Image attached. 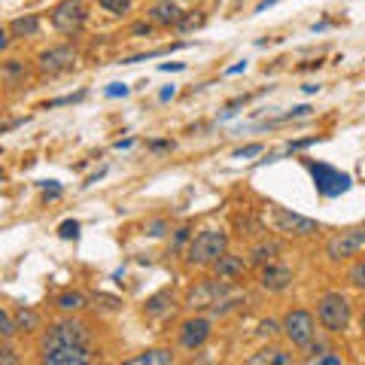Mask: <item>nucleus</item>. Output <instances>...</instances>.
I'll use <instances>...</instances> for the list:
<instances>
[{
  "instance_id": "obj_7",
  "label": "nucleus",
  "mask_w": 365,
  "mask_h": 365,
  "mask_svg": "<svg viewBox=\"0 0 365 365\" xmlns=\"http://www.w3.org/2000/svg\"><path fill=\"white\" fill-rule=\"evenodd\" d=\"M283 335H287L295 347H311L314 344V335H317V323H314V314L311 311H302L295 307L283 317Z\"/></svg>"
},
{
  "instance_id": "obj_47",
  "label": "nucleus",
  "mask_w": 365,
  "mask_h": 365,
  "mask_svg": "<svg viewBox=\"0 0 365 365\" xmlns=\"http://www.w3.org/2000/svg\"><path fill=\"white\" fill-rule=\"evenodd\" d=\"M317 91H319L317 83H307V86H304V95H317Z\"/></svg>"
},
{
  "instance_id": "obj_27",
  "label": "nucleus",
  "mask_w": 365,
  "mask_h": 365,
  "mask_svg": "<svg viewBox=\"0 0 365 365\" xmlns=\"http://www.w3.org/2000/svg\"><path fill=\"white\" fill-rule=\"evenodd\" d=\"M104 13H113V16H125L131 9V0H98Z\"/></svg>"
},
{
  "instance_id": "obj_1",
  "label": "nucleus",
  "mask_w": 365,
  "mask_h": 365,
  "mask_svg": "<svg viewBox=\"0 0 365 365\" xmlns=\"http://www.w3.org/2000/svg\"><path fill=\"white\" fill-rule=\"evenodd\" d=\"M182 253H186L189 265L210 268L222 253H228V235L222 232V228H204V232H198L195 237H192Z\"/></svg>"
},
{
  "instance_id": "obj_3",
  "label": "nucleus",
  "mask_w": 365,
  "mask_h": 365,
  "mask_svg": "<svg viewBox=\"0 0 365 365\" xmlns=\"http://www.w3.org/2000/svg\"><path fill=\"white\" fill-rule=\"evenodd\" d=\"M64 344H79V347H91V329L83 319H61L46 329V335L40 338V350H52V347H64Z\"/></svg>"
},
{
  "instance_id": "obj_48",
  "label": "nucleus",
  "mask_w": 365,
  "mask_h": 365,
  "mask_svg": "<svg viewBox=\"0 0 365 365\" xmlns=\"http://www.w3.org/2000/svg\"><path fill=\"white\" fill-rule=\"evenodd\" d=\"M359 326H362V335H365V311H362V319H359Z\"/></svg>"
},
{
  "instance_id": "obj_11",
  "label": "nucleus",
  "mask_w": 365,
  "mask_h": 365,
  "mask_svg": "<svg viewBox=\"0 0 365 365\" xmlns=\"http://www.w3.org/2000/svg\"><path fill=\"white\" fill-rule=\"evenodd\" d=\"M210 319L207 317H189L186 323L180 326V344L186 350H201L204 344H207L210 338Z\"/></svg>"
},
{
  "instance_id": "obj_38",
  "label": "nucleus",
  "mask_w": 365,
  "mask_h": 365,
  "mask_svg": "<svg viewBox=\"0 0 365 365\" xmlns=\"http://www.w3.org/2000/svg\"><path fill=\"white\" fill-rule=\"evenodd\" d=\"M158 71H165V73H170V71H186V64H182V61H165V64H158Z\"/></svg>"
},
{
  "instance_id": "obj_21",
  "label": "nucleus",
  "mask_w": 365,
  "mask_h": 365,
  "mask_svg": "<svg viewBox=\"0 0 365 365\" xmlns=\"http://www.w3.org/2000/svg\"><path fill=\"white\" fill-rule=\"evenodd\" d=\"M25 76H28V67H25V61H19V58H9V61H4V83H6V86H19Z\"/></svg>"
},
{
  "instance_id": "obj_35",
  "label": "nucleus",
  "mask_w": 365,
  "mask_h": 365,
  "mask_svg": "<svg viewBox=\"0 0 365 365\" xmlns=\"http://www.w3.org/2000/svg\"><path fill=\"white\" fill-rule=\"evenodd\" d=\"M262 150H265L262 143H250V146H244V150H235L232 158H253V155H259Z\"/></svg>"
},
{
  "instance_id": "obj_43",
  "label": "nucleus",
  "mask_w": 365,
  "mask_h": 365,
  "mask_svg": "<svg viewBox=\"0 0 365 365\" xmlns=\"http://www.w3.org/2000/svg\"><path fill=\"white\" fill-rule=\"evenodd\" d=\"M170 146H174L170 140H153V143H150V150H155V153H158V150H170Z\"/></svg>"
},
{
  "instance_id": "obj_40",
  "label": "nucleus",
  "mask_w": 365,
  "mask_h": 365,
  "mask_svg": "<svg viewBox=\"0 0 365 365\" xmlns=\"http://www.w3.org/2000/svg\"><path fill=\"white\" fill-rule=\"evenodd\" d=\"M0 362H19V356H16V353H13V347H4V350H0Z\"/></svg>"
},
{
  "instance_id": "obj_10",
  "label": "nucleus",
  "mask_w": 365,
  "mask_h": 365,
  "mask_svg": "<svg viewBox=\"0 0 365 365\" xmlns=\"http://www.w3.org/2000/svg\"><path fill=\"white\" fill-rule=\"evenodd\" d=\"M71 67H76L73 46H52V49L40 52V58H37V71L46 76H58L64 71H71Z\"/></svg>"
},
{
  "instance_id": "obj_20",
  "label": "nucleus",
  "mask_w": 365,
  "mask_h": 365,
  "mask_svg": "<svg viewBox=\"0 0 365 365\" xmlns=\"http://www.w3.org/2000/svg\"><path fill=\"white\" fill-rule=\"evenodd\" d=\"M55 304H58L64 314H76V311H86L88 299H86L83 292H61L58 299H55Z\"/></svg>"
},
{
  "instance_id": "obj_16",
  "label": "nucleus",
  "mask_w": 365,
  "mask_h": 365,
  "mask_svg": "<svg viewBox=\"0 0 365 365\" xmlns=\"http://www.w3.org/2000/svg\"><path fill=\"white\" fill-rule=\"evenodd\" d=\"M182 16H186V13H182L177 4H170V0H158V4L150 9V21H153V25H165V28H170V25L177 28Z\"/></svg>"
},
{
  "instance_id": "obj_5",
  "label": "nucleus",
  "mask_w": 365,
  "mask_h": 365,
  "mask_svg": "<svg viewBox=\"0 0 365 365\" xmlns=\"http://www.w3.org/2000/svg\"><path fill=\"white\" fill-rule=\"evenodd\" d=\"M271 220L274 228L287 237H311L319 232V222L317 220H307L302 213H292L289 207H280V204H271Z\"/></svg>"
},
{
  "instance_id": "obj_24",
  "label": "nucleus",
  "mask_w": 365,
  "mask_h": 365,
  "mask_svg": "<svg viewBox=\"0 0 365 365\" xmlns=\"http://www.w3.org/2000/svg\"><path fill=\"white\" fill-rule=\"evenodd\" d=\"M311 113H314V107H311V104L292 107L289 113H283V116H277V119H271V122H265V128H271V125H283V122H292V119H304V116H311Z\"/></svg>"
},
{
  "instance_id": "obj_6",
  "label": "nucleus",
  "mask_w": 365,
  "mask_h": 365,
  "mask_svg": "<svg viewBox=\"0 0 365 365\" xmlns=\"http://www.w3.org/2000/svg\"><path fill=\"white\" fill-rule=\"evenodd\" d=\"M359 250H365V222L353 225V228H344V232H338L335 237H329L326 256L332 262H344V259L356 256Z\"/></svg>"
},
{
  "instance_id": "obj_45",
  "label": "nucleus",
  "mask_w": 365,
  "mask_h": 365,
  "mask_svg": "<svg viewBox=\"0 0 365 365\" xmlns=\"http://www.w3.org/2000/svg\"><path fill=\"white\" fill-rule=\"evenodd\" d=\"M9 37H13V34H9V31L0 34V49H4V52H6V46H9Z\"/></svg>"
},
{
  "instance_id": "obj_22",
  "label": "nucleus",
  "mask_w": 365,
  "mask_h": 365,
  "mask_svg": "<svg viewBox=\"0 0 365 365\" xmlns=\"http://www.w3.org/2000/svg\"><path fill=\"white\" fill-rule=\"evenodd\" d=\"M170 307H174V299H170V292H158V295H153L150 302H146V314L150 317H162V314H168Z\"/></svg>"
},
{
  "instance_id": "obj_23",
  "label": "nucleus",
  "mask_w": 365,
  "mask_h": 365,
  "mask_svg": "<svg viewBox=\"0 0 365 365\" xmlns=\"http://www.w3.org/2000/svg\"><path fill=\"white\" fill-rule=\"evenodd\" d=\"M16 323H19V332H37L40 329V317L34 314V311H16Z\"/></svg>"
},
{
  "instance_id": "obj_41",
  "label": "nucleus",
  "mask_w": 365,
  "mask_h": 365,
  "mask_svg": "<svg viewBox=\"0 0 365 365\" xmlns=\"http://www.w3.org/2000/svg\"><path fill=\"white\" fill-rule=\"evenodd\" d=\"M131 34H146V37H150V34H153V21H140V25H134Z\"/></svg>"
},
{
  "instance_id": "obj_28",
  "label": "nucleus",
  "mask_w": 365,
  "mask_h": 365,
  "mask_svg": "<svg viewBox=\"0 0 365 365\" xmlns=\"http://www.w3.org/2000/svg\"><path fill=\"white\" fill-rule=\"evenodd\" d=\"M347 280H350V287H356V289H362L365 292V259L362 262H356L350 271H347Z\"/></svg>"
},
{
  "instance_id": "obj_19",
  "label": "nucleus",
  "mask_w": 365,
  "mask_h": 365,
  "mask_svg": "<svg viewBox=\"0 0 365 365\" xmlns=\"http://www.w3.org/2000/svg\"><path fill=\"white\" fill-rule=\"evenodd\" d=\"M247 362H250V365H268V362H271V365H289L292 359H289L280 347H262V350L253 353V356H250Z\"/></svg>"
},
{
  "instance_id": "obj_12",
  "label": "nucleus",
  "mask_w": 365,
  "mask_h": 365,
  "mask_svg": "<svg viewBox=\"0 0 365 365\" xmlns=\"http://www.w3.org/2000/svg\"><path fill=\"white\" fill-rule=\"evenodd\" d=\"M40 362H46V365H86V362H91V353H88V347L64 344V347L40 350Z\"/></svg>"
},
{
  "instance_id": "obj_49",
  "label": "nucleus",
  "mask_w": 365,
  "mask_h": 365,
  "mask_svg": "<svg viewBox=\"0 0 365 365\" xmlns=\"http://www.w3.org/2000/svg\"><path fill=\"white\" fill-rule=\"evenodd\" d=\"M170 4H174V0H170Z\"/></svg>"
},
{
  "instance_id": "obj_37",
  "label": "nucleus",
  "mask_w": 365,
  "mask_h": 365,
  "mask_svg": "<svg viewBox=\"0 0 365 365\" xmlns=\"http://www.w3.org/2000/svg\"><path fill=\"white\" fill-rule=\"evenodd\" d=\"M128 91H131V88L125 86V83H110V86L104 88V95H107V98H125Z\"/></svg>"
},
{
  "instance_id": "obj_17",
  "label": "nucleus",
  "mask_w": 365,
  "mask_h": 365,
  "mask_svg": "<svg viewBox=\"0 0 365 365\" xmlns=\"http://www.w3.org/2000/svg\"><path fill=\"white\" fill-rule=\"evenodd\" d=\"M9 34H13L16 40H31V37H37V34H40V16L28 13V16L13 19V21H9Z\"/></svg>"
},
{
  "instance_id": "obj_39",
  "label": "nucleus",
  "mask_w": 365,
  "mask_h": 365,
  "mask_svg": "<svg viewBox=\"0 0 365 365\" xmlns=\"http://www.w3.org/2000/svg\"><path fill=\"white\" fill-rule=\"evenodd\" d=\"M174 95H177V88H174V86H165L162 91H158V101H162V104H168V101L174 98Z\"/></svg>"
},
{
  "instance_id": "obj_14",
  "label": "nucleus",
  "mask_w": 365,
  "mask_h": 365,
  "mask_svg": "<svg viewBox=\"0 0 365 365\" xmlns=\"http://www.w3.org/2000/svg\"><path fill=\"white\" fill-rule=\"evenodd\" d=\"M210 268H213V277H220L225 283H237L250 271V259L235 256V253H222Z\"/></svg>"
},
{
  "instance_id": "obj_42",
  "label": "nucleus",
  "mask_w": 365,
  "mask_h": 365,
  "mask_svg": "<svg viewBox=\"0 0 365 365\" xmlns=\"http://www.w3.org/2000/svg\"><path fill=\"white\" fill-rule=\"evenodd\" d=\"M244 71H247V61H237L235 67H228L225 76H235V73H244Z\"/></svg>"
},
{
  "instance_id": "obj_15",
  "label": "nucleus",
  "mask_w": 365,
  "mask_h": 365,
  "mask_svg": "<svg viewBox=\"0 0 365 365\" xmlns=\"http://www.w3.org/2000/svg\"><path fill=\"white\" fill-rule=\"evenodd\" d=\"M280 256V241H274V237H259V241L253 244V250H250V265H268V262H274Z\"/></svg>"
},
{
  "instance_id": "obj_44",
  "label": "nucleus",
  "mask_w": 365,
  "mask_h": 365,
  "mask_svg": "<svg viewBox=\"0 0 365 365\" xmlns=\"http://www.w3.org/2000/svg\"><path fill=\"white\" fill-rule=\"evenodd\" d=\"M134 146V137H125V140H116V150H131Z\"/></svg>"
},
{
  "instance_id": "obj_36",
  "label": "nucleus",
  "mask_w": 365,
  "mask_h": 365,
  "mask_svg": "<svg viewBox=\"0 0 365 365\" xmlns=\"http://www.w3.org/2000/svg\"><path fill=\"white\" fill-rule=\"evenodd\" d=\"M307 362H317V365H341L338 353H319V356H307Z\"/></svg>"
},
{
  "instance_id": "obj_29",
  "label": "nucleus",
  "mask_w": 365,
  "mask_h": 365,
  "mask_svg": "<svg viewBox=\"0 0 365 365\" xmlns=\"http://www.w3.org/2000/svg\"><path fill=\"white\" fill-rule=\"evenodd\" d=\"M189 232H192L189 225L177 228V232H174V244H170V253H180V250H186V247H189V241H192V237H189Z\"/></svg>"
},
{
  "instance_id": "obj_33",
  "label": "nucleus",
  "mask_w": 365,
  "mask_h": 365,
  "mask_svg": "<svg viewBox=\"0 0 365 365\" xmlns=\"http://www.w3.org/2000/svg\"><path fill=\"white\" fill-rule=\"evenodd\" d=\"M86 91H76V95H64V98H55L46 104V110H55V107H64V104H76V101H83Z\"/></svg>"
},
{
  "instance_id": "obj_32",
  "label": "nucleus",
  "mask_w": 365,
  "mask_h": 365,
  "mask_svg": "<svg viewBox=\"0 0 365 365\" xmlns=\"http://www.w3.org/2000/svg\"><path fill=\"white\" fill-rule=\"evenodd\" d=\"M280 332H283V323H277V319H262V323H259V335L262 338H274Z\"/></svg>"
},
{
  "instance_id": "obj_18",
  "label": "nucleus",
  "mask_w": 365,
  "mask_h": 365,
  "mask_svg": "<svg viewBox=\"0 0 365 365\" xmlns=\"http://www.w3.org/2000/svg\"><path fill=\"white\" fill-rule=\"evenodd\" d=\"M125 362H128V365H174V353L155 347V350H143L140 356H131Z\"/></svg>"
},
{
  "instance_id": "obj_8",
  "label": "nucleus",
  "mask_w": 365,
  "mask_h": 365,
  "mask_svg": "<svg viewBox=\"0 0 365 365\" xmlns=\"http://www.w3.org/2000/svg\"><path fill=\"white\" fill-rule=\"evenodd\" d=\"M228 292H232V283H225V280H220V277L204 280L201 287H195V289L189 292L186 307H192V311H201V307H216L220 302H225Z\"/></svg>"
},
{
  "instance_id": "obj_25",
  "label": "nucleus",
  "mask_w": 365,
  "mask_h": 365,
  "mask_svg": "<svg viewBox=\"0 0 365 365\" xmlns=\"http://www.w3.org/2000/svg\"><path fill=\"white\" fill-rule=\"evenodd\" d=\"M0 332H4V341H13V335L19 332V323H16V314L13 311L0 314Z\"/></svg>"
},
{
  "instance_id": "obj_2",
  "label": "nucleus",
  "mask_w": 365,
  "mask_h": 365,
  "mask_svg": "<svg viewBox=\"0 0 365 365\" xmlns=\"http://www.w3.org/2000/svg\"><path fill=\"white\" fill-rule=\"evenodd\" d=\"M350 317H353V307H350L347 295L326 292L323 299L317 302V319L329 335H344L347 326H350Z\"/></svg>"
},
{
  "instance_id": "obj_46",
  "label": "nucleus",
  "mask_w": 365,
  "mask_h": 365,
  "mask_svg": "<svg viewBox=\"0 0 365 365\" xmlns=\"http://www.w3.org/2000/svg\"><path fill=\"white\" fill-rule=\"evenodd\" d=\"M274 4H277V0H262V4L256 6V13H265V9H268V6H274Z\"/></svg>"
},
{
  "instance_id": "obj_13",
  "label": "nucleus",
  "mask_w": 365,
  "mask_h": 365,
  "mask_svg": "<svg viewBox=\"0 0 365 365\" xmlns=\"http://www.w3.org/2000/svg\"><path fill=\"white\" fill-rule=\"evenodd\" d=\"M289 283H292V268L280 265L277 259L259 268V287H262V289H268V292H283V289H289Z\"/></svg>"
},
{
  "instance_id": "obj_26",
  "label": "nucleus",
  "mask_w": 365,
  "mask_h": 365,
  "mask_svg": "<svg viewBox=\"0 0 365 365\" xmlns=\"http://www.w3.org/2000/svg\"><path fill=\"white\" fill-rule=\"evenodd\" d=\"M168 232H170V222L168 220H150V222L143 225V235L146 237H165Z\"/></svg>"
},
{
  "instance_id": "obj_31",
  "label": "nucleus",
  "mask_w": 365,
  "mask_h": 365,
  "mask_svg": "<svg viewBox=\"0 0 365 365\" xmlns=\"http://www.w3.org/2000/svg\"><path fill=\"white\" fill-rule=\"evenodd\" d=\"M58 237H64V241H76L79 237V222L76 220H64L58 225Z\"/></svg>"
},
{
  "instance_id": "obj_9",
  "label": "nucleus",
  "mask_w": 365,
  "mask_h": 365,
  "mask_svg": "<svg viewBox=\"0 0 365 365\" xmlns=\"http://www.w3.org/2000/svg\"><path fill=\"white\" fill-rule=\"evenodd\" d=\"M86 25V4L83 0H61L52 9V28L61 34H76Z\"/></svg>"
},
{
  "instance_id": "obj_30",
  "label": "nucleus",
  "mask_w": 365,
  "mask_h": 365,
  "mask_svg": "<svg viewBox=\"0 0 365 365\" xmlns=\"http://www.w3.org/2000/svg\"><path fill=\"white\" fill-rule=\"evenodd\" d=\"M317 140H319V137H307V140H295V143H289V146H287V150H283V153H277V155H274L271 162H277V158H283V155H292V153H299V150H307V146H314Z\"/></svg>"
},
{
  "instance_id": "obj_4",
  "label": "nucleus",
  "mask_w": 365,
  "mask_h": 365,
  "mask_svg": "<svg viewBox=\"0 0 365 365\" xmlns=\"http://www.w3.org/2000/svg\"><path fill=\"white\" fill-rule=\"evenodd\" d=\"M307 170H311L314 177V186L323 198H338L344 195V192L353 186V177L344 174V170H338L332 165H323V162H307Z\"/></svg>"
},
{
  "instance_id": "obj_34",
  "label": "nucleus",
  "mask_w": 365,
  "mask_h": 365,
  "mask_svg": "<svg viewBox=\"0 0 365 365\" xmlns=\"http://www.w3.org/2000/svg\"><path fill=\"white\" fill-rule=\"evenodd\" d=\"M198 25H204V16H182L180 19V25H177V31H192V28H198Z\"/></svg>"
}]
</instances>
